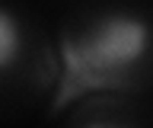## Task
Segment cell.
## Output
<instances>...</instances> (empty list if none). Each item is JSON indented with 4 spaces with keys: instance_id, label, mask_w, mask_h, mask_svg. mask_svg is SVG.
<instances>
[{
    "instance_id": "7a4b0ae2",
    "label": "cell",
    "mask_w": 153,
    "mask_h": 128,
    "mask_svg": "<svg viewBox=\"0 0 153 128\" xmlns=\"http://www.w3.org/2000/svg\"><path fill=\"white\" fill-rule=\"evenodd\" d=\"M22 58V26L7 7H0V74Z\"/></svg>"
},
{
    "instance_id": "6da1fadb",
    "label": "cell",
    "mask_w": 153,
    "mask_h": 128,
    "mask_svg": "<svg viewBox=\"0 0 153 128\" xmlns=\"http://www.w3.org/2000/svg\"><path fill=\"white\" fill-rule=\"evenodd\" d=\"M153 45L150 22L137 13L112 10L93 19L76 39H64V58H67V90L83 93L89 87H121Z\"/></svg>"
}]
</instances>
